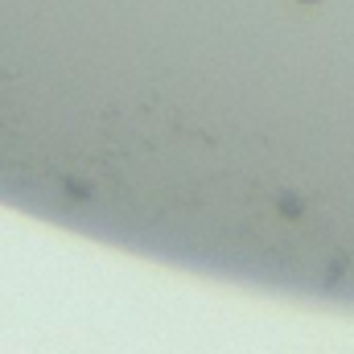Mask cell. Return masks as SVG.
I'll list each match as a JSON object with an SVG mask.
<instances>
[{
  "instance_id": "obj_1",
  "label": "cell",
  "mask_w": 354,
  "mask_h": 354,
  "mask_svg": "<svg viewBox=\"0 0 354 354\" xmlns=\"http://www.w3.org/2000/svg\"><path fill=\"white\" fill-rule=\"evenodd\" d=\"M280 214H288V218H297V214H301V198H292V194H284V198H280Z\"/></svg>"
}]
</instances>
